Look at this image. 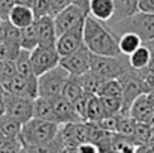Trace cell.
<instances>
[{"label":"cell","mask_w":154,"mask_h":153,"mask_svg":"<svg viewBox=\"0 0 154 153\" xmlns=\"http://www.w3.org/2000/svg\"><path fill=\"white\" fill-rule=\"evenodd\" d=\"M91 62V51L85 47V44L73 51L72 54L60 57V65L70 74V75H81L90 69Z\"/></svg>","instance_id":"11"},{"label":"cell","mask_w":154,"mask_h":153,"mask_svg":"<svg viewBox=\"0 0 154 153\" xmlns=\"http://www.w3.org/2000/svg\"><path fill=\"white\" fill-rule=\"evenodd\" d=\"M51 102H52V107H54V111H55V116H57V122L60 125L70 123V122H81L82 120L76 114V111L73 108V104L69 101V99H66L63 95L52 98Z\"/></svg>","instance_id":"13"},{"label":"cell","mask_w":154,"mask_h":153,"mask_svg":"<svg viewBox=\"0 0 154 153\" xmlns=\"http://www.w3.org/2000/svg\"><path fill=\"white\" fill-rule=\"evenodd\" d=\"M144 44H145V45H147V47L151 50V53L154 54V39H151V41H147V42H144Z\"/></svg>","instance_id":"40"},{"label":"cell","mask_w":154,"mask_h":153,"mask_svg":"<svg viewBox=\"0 0 154 153\" xmlns=\"http://www.w3.org/2000/svg\"><path fill=\"white\" fill-rule=\"evenodd\" d=\"M14 75H17V65L15 60L8 59V60H2L0 63V81H6L9 78H12Z\"/></svg>","instance_id":"32"},{"label":"cell","mask_w":154,"mask_h":153,"mask_svg":"<svg viewBox=\"0 0 154 153\" xmlns=\"http://www.w3.org/2000/svg\"><path fill=\"white\" fill-rule=\"evenodd\" d=\"M142 44H144V41L136 33H132V32H126V33L118 36L120 51H121V54H126V56H130L133 51L136 48H139Z\"/></svg>","instance_id":"22"},{"label":"cell","mask_w":154,"mask_h":153,"mask_svg":"<svg viewBox=\"0 0 154 153\" xmlns=\"http://www.w3.org/2000/svg\"><path fill=\"white\" fill-rule=\"evenodd\" d=\"M15 65H17V74L30 78L35 77L36 74L33 72V66H32V60H30V51L21 48L18 56L15 57ZM38 77V75H36Z\"/></svg>","instance_id":"24"},{"label":"cell","mask_w":154,"mask_h":153,"mask_svg":"<svg viewBox=\"0 0 154 153\" xmlns=\"http://www.w3.org/2000/svg\"><path fill=\"white\" fill-rule=\"evenodd\" d=\"M141 80H142V84H144V89H145V93H150L154 90V54L148 63L147 68L144 69H139L138 71Z\"/></svg>","instance_id":"30"},{"label":"cell","mask_w":154,"mask_h":153,"mask_svg":"<svg viewBox=\"0 0 154 153\" xmlns=\"http://www.w3.org/2000/svg\"><path fill=\"white\" fill-rule=\"evenodd\" d=\"M118 81L121 84V90H123V113L121 114H129L130 107L133 101L141 96L142 93H145L142 80L138 74V71H135L133 68L127 69L124 74H121L118 77Z\"/></svg>","instance_id":"6"},{"label":"cell","mask_w":154,"mask_h":153,"mask_svg":"<svg viewBox=\"0 0 154 153\" xmlns=\"http://www.w3.org/2000/svg\"><path fill=\"white\" fill-rule=\"evenodd\" d=\"M84 24H85V18H82L75 26H72L70 29H67L66 32L57 36L55 47L61 57L72 54L73 51H76L84 45Z\"/></svg>","instance_id":"8"},{"label":"cell","mask_w":154,"mask_h":153,"mask_svg":"<svg viewBox=\"0 0 154 153\" xmlns=\"http://www.w3.org/2000/svg\"><path fill=\"white\" fill-rule=\"evenodd\" d=\"M20 44H21V48L29 50V51H32L33 48H36V47H38L39 41H38V33H36L35 21H33L30 26H27V27L21 29Z\"/></svg>","instance_id":"26"},{"label":"cell","mask_w":154,"mask_h":153,"mask_svg":"<svg viewBox=\"0 0 154 153\" xmlns=\"http://www.w3.org/2000/svg\"><path fill=\"white\" fill-rule=\"evenodd\" d=\"M35 27L38 33V45H54L57 41V32L54 26V17H41L35 18Z\"/></svg>","instance_id":"14"},{"label":"cell","mask_w":154,"mask_h":153,"mask_svg":"<svg viewBox=\"0 0 154 153\" xmlns=\"http://www.w3.org/2000/svg\"><path fill=\"white\" fill-rule=\"evenodd\" d=\"M88 14L102 23H108L114 17V0H88Z\"/></svg>","instance_id":"17"},{"label":"cell","mask_w":154,"mask_h":153,"mask_svg":"<svg viewBox=\"0 0 154 153\" xmlns=\"http://www.w3.org/2000/svg\"><path fill=\"white\" fill-rule=\"evenodd\" d=\"M60 129V123L32 117L21 128L20 140L24 152H51V143Z\"/></svg>","instance_id":"1"},{"label":"cell","mask_w":154,"mask_h":153,"mask_svg":"<svg viewBox=\"0 0 154 153\" xmlns=\"http://www.w3.org/2000/svg\"><path fill=\"white\" fill-rule=\"evenodd\" d=\"M90 98H91V95L90 93H87V92H84L76 101H73V108H75V111H76V114L85 122L87 120V107H88V101H90Z\"/></svg>","instance_id":"33"},{"label":"cell","mask_w":154,"mask_h":153,"mask_svg":"<svg viewBox=\"0 0 154 153\" xmlns=\"http://www.w3.org/2000/svg\"><path fill=\"white\" fill-rule=\"evenodd\" d=\"M0 63H2V60H0Z\"/></svg>","instance_id":"44"},{"label":"cell","mask_w":154,"mask_h":153,"mask_svg":"<svg viewBox=\"0 0 154 153\" xmlns=\"http://www.w3.org/2000/svg\"><path fill=\"white\" fill-rule=\"evenodd\" d=\"M5 114V92H0V116Z\"/></svg>","instance_id":"37"},{"label":"cell","mask_w":154,"mask_h":153,"mask_svg":"<svg viewBox=\"0 0 154 153\" xmlns=\"http://www.w3.org/2000/svg\"><path fill=\"white\" fill-rule=\"evenodd\" d=\"M60 54L54 45H38L36 48L30 51V60L33 66V72L39 77L44 72L50 71L51 68L60 63Z\"/></svg>","instance_id":"7"},{"label":"cell","mask_w":154,"mask_h":153,"mask_svg":"<svg viewBox=\"0 0 154 153\" xmlns=\"http://www.w3.org/2000/svg\"><path fill=\"white\" fill-rule=\"evenodd\" d=\"M2 84H3L5 92L12 93V95L26 96V98H30V99H35V98L39 96V92H38V77L36 75L30 77V78H26V77L17 74L12 78L3 81Z\"/></svg>","instance_id":"10"},{"label":"cell","mask_w":154,"mask_h":153,"mask_svg":"<svg viewBox=\"0 0 154 153\" xmlns=\"http://www.w3.org/2000/svg\"><path fill=\"white\" fill-rule=\"evenodd\" d=\"M15 3L18 5H26V6H33V0H15Z\"/></svg>","instance_id":"39"},{"label":"cell","mask_w":154,"mask_h":153,"mask_svg":"<svg viewBox=\"0 0 154 153\" xmlns=\"http://www.w3.org/2000/svg\"><path fill=\"white\" fill-rule=\"evenodd\" d=\"M0 92H5V89H3V84H2V81H0Z\"/></svg>","instance_id":"42"},{"label":"cell","mask_w":154,"mask_h":153,"mask_svg":"<svg viewBox=\"0 0 154 153\" xmlns=\"http://www.w3.org/2000/svg\"><path fill=\"white\" fill-rule=\"evenodd\" d=\"M129 114L136 120V122H145V123H154V108L153 105L148 101V96L147 93H142L141 96H138L132 107H130V111Z\"/></svg>","instance_id":"15"},{"label":"cell","mask_w":154,"mask_h":153,"mask_svg":"<svg viewBox=\"0 0 154 153\" xmlns=\"http://www.w3.org/2000/svg\"><path fill=\"white\" fill-rule=\"evenodd\" d=\"M8 141V137L0 131V152H2V149H3V146H5V143Z\"/></svg>","instance_id":"38"},{"label":"cell","mask_w":154,"mask_h":153,"mask_svg":"<svg viewBox=\"0 0 154 153\" xmlns=\"http://www.w3.org/2000/svg\"><path fill=\"white\" fill-rule=\"evenodd\" d=\"M87 15H88V11H85L82 6H79L76 3H70L64 9L57 12L54 15V26H55L57 36L61 35L63 32H66L67 29H70L72 26H75L78 21H81Z\"/></svg>","instance_id":"12"},{"label":"cell","mask_w":154,"mask_h":153,"mask_svg":"<svg viewBox=\"0 0 154 153\" xmlns=\"http://www.w3.org/2000/svg\"><path fill=\"white\" fill-rule=\"evenodd\" d=\"M76 152H91V153H96V152H100V147L93 143V141H85V143H81L76 149Z\"/></svg>","instance_id":"35"},{"label":"cell","mask_w":154,"mask_h":153,"mask_svg":"<svg viewBox=\"0 0 154 153\" xmlns=\"http://www.w3.org/2000/svg\"><path fill=\"white\" fill-rule=\"evenodd\" d=\"M82 93H84V89H82V86H81L78 77H76V75H70V77L67 78L64 87H63L61 95L73 104V101H76Z\"/></svg>","instance_id":"25"},{"label":"cell","mask_w":154,"mask_h":153,"mask_svg":"<svg viewBox=\"0 0 154 153\" xmlns=\"http://www.w3.org/2000/svg\"><path fill=\"white\" fill-rule=\"evenodd\" d=\"M114 8L115 11H114L112 21L123 20L139 11V0H114Z\"/></svg>","instance_id":"20"},{"label":"cell","mask_w":154,"mask_h":153,"mask_svg":"<svg viewBox=\"0 0 154 153\" xmlns=\"http://www.w3.org/2000/svg\"><path fill=\"white\" fill-rule=\"evenodd\" d=\"M0 21H2V17H0Z\"/></svg>","instance_id":"43"},{"label":"cell","mask_w":154,"mask_h":153,"mask_svg":"<svg viewBox=\"0 0 154 153\" xmlns=\"http://www.w3.org/2000/svg\"><path fill=\"white\" fill-rule=\"evenodd\" d=\"M105 116H118L123 113V99L115 96H99Z\"/></svg>","instance_id":"28"},{"label":"cell","mask_w":154,"mask_h":153,"mask_svg":"<svg viewBox=\"0 0 154 153\" xmlns=\"http://www.w3.org/2000/svg\"><path fill=\"white\" fill-rule=\"evenodd\" d=\"M33 117H39V119H45V120H52L57 122V116L52 107V102L50 98L45 96H38L35 98L33 104ZM58 123V122H57Z\"/></svg>","instance_id":"18"},{"label":"cell","mask_w":154,"mask_h":153,"mask_svg":"<svg viewBox=\"0 0 154 153\" xmlns=\"http://www.w3.org/2000/svg\"><path fill=\"white\" fill-rule=\"evenodd\" d=\"M97 96H115V98L123 99V90H121V84H120L118 78L105 80Z\"/></svg>","instance_id":"29"},{"label":"cell","mask_w":154,"mask_h":153,"mask_svg":"<svg viewBox=\"0 0 154 153\" xmlns=\"http://www.w3.org/2000/svg\"><path fill=\"white\" fill-rule=\"evenodd\" d=\"M21 128H23V123L18 122L17 119H14L8 114L0 116V131L8 138H18L21 134Z\"/></svg>","instance_id":"23"},{"label":"cell","mask_w":154,"mask_h":153,"mask_svg":"<svg viewBox=\"0 0 154 153\" xmlns=\"http://www.w3.org/2000/svg\"><path fill=\"white\" fill-rule=\"evenodd\" d=\"M14 5H15V0H0V17H2V21L8 20V15H9L11 9L14 8Z\"/></svg>","instance_id":"34"},{"label":"cell","mask_w":154,"mask_h":153,"mask_svg":"<svg viewBox=\"0 0 154 153\" xmlns=\"http://www.w3.org/2000/svg\"><path fill=\"white\" fill-rule=\"evenodd\" d=\"M139 11L154 14V0H139Z\"/></svg>","instance_id":"36"},{"label":"cell","mask_w":154,"mask_h":153,"mask_svg":"<svg viewBox=\"0 0 154 153\" xmlns=\"http://www.w3.org/2000/svg\"><path fill=\"white\" fill-rule=\"evenodd\" d=\"M33 104L35 99L5 92V114L17 119L23 125L33 117Z\"/></svg>","instance_id":"9"},{"label":"cell","mask_w":154,"mask_h":153,"mask_svg":"<svg viewBox=\"0 0 154 153\" xmlns=\"http://www.w3.org/2000/svg\"><path fill=\"white\" fill-rule=\"evenodd\" d=\"M69 77H70V74L60 63L57 66L51 68L50 71L44 72L42 75L38 77L39 96H45V98H50V99L55 98V96H60Z\"/></svg>","instance_id":"5"},{"label":"cell","mask_w":154,"mask_h":153,"mask_svg":"<svg viewBox=\"0 0 154 153\" xmlns=\"http://www.w3.org/2000/svg\"><path fill=\"white\" fill-rule=\"evenodd\" d=\"M102 117H105V111H103L100 98L97 95H91V98L88 101V107H87V120L85 122L94 123V122L100 120Z\"/></svg>","instance_id":"27"},{"label":"cell","mask_w":154,"mask_h":153,"mask_svg":"<svg viewBox=\"0 0 154 153\" xmlns=\"http://www.w3.org/2000/svg\"><path fill=\"white\" fill-rule=\"evenodd\" d=\"M8 21H11V23H12L15 27H18V29H24V27L30 26V24L35 21L33 9H32L30 6L15 3L14 8L11 9L9 15H8Z\"/></svg>","instance_id":"16"},{"label":"cell","mask_w":154,"mask_h":153,"mask_svg":"<svg viewBox=\"0 0 154 153\" xmlns=\"http://www.w3.org/2000/svg\"><path fill=\"white\" fill-rule=\"evenodd\" d=\"M3 41V27H2V23H0V44Z\"/></svg>","instance_id":"41"},{"label":"cell","mask_w":154,"mask_h":153,"mask_svg":"<svg viewBox=\"0 0 154 153\" xmlns=\"http://www.w3.org/2000/svg\"><path fill=\"white\" fill-rule=\"evenodd\" d=\"M129 56L120 54V56H99L91 53V62H90V71L102 77L103 80H112L118 78L121 74H124L127 69H130Z\"/></svg>","instance_id":"4"},{"label":"cell","mask_w":154,"mask_h":153,"mask_svg":"<svg viewBox=\"0 0 154 153\" xmlns=\"http://www.w3.org/2000/svg\"><path fill=\"white\" fill-rule=\"evenodd\" d=\"M84 44L93 54L99 56H120L118 38L112 30L103 26L102 21L96 20L90 14L85 17L84 24Z\"/></svg>","instance_id":"2"},{"label":"cell","mask_w":154,"mask_h":153,"mask_svg":"<svg viewBox=\"0 0 154 153\" xmlns=\"http://www.w3.org/2000/svg\"><path fill=\"white\" fill-rule=\"evenodd\" d=\"M33 14L35 18H41V17H54V11H52L51 2L50 0H33Z\"/></svg>","instance_id":"31"},{"label":"cell","mask_w":154,"mask_h":153,"mask_svg":"<svg viewBox=\"0 0 154 153\" xmlns=\"http://www.w3.org/2000/svg\"><path fill=\"white\" fill-rule=\"evenodd\" d=\"M76 77H78V80H79V83H81L84 92H87V93H90V95H99V92H100V89H102L103 81H105L102 77H99L97 74H94V72L90 71V69H88L87 72L81 74V75H76Z\"/></svg>","instance_id":"19"},{"label":"cell","mask_w":154,"mask_h":153,"mask_svg":"<svg viewBox=\"0 0 154 153\" xmlns=\"http://www.w3.org/2000/svg\"><path fill=\"white\" fill-rule=\"evenodd\" d=\"M108 27L112 30V33L118 38L120 35L126 33V32H132L136 33L144 42L154 39V14L150 12H144V11H138L136 14L123 18V20H117V21H108Z\"/></svg>","instance_id":"3"},{"label":"cell","mask_w":154,"mask_h":153,"mask_svg":"<svg viewBox=\"0 0 154 153\" xmlns=\"http://www.w3.org/2000/svg\"><path fill=\"white\" fill-rule=\"evenodd\" d=\"M151 57H153L151 50H150L145 44H142L139 48H136V50L129 56V62H130V66H132L135 71H139V69H144V68L148 66Z\"/></svg>","instance_id":"21"}]
</instances>
